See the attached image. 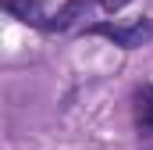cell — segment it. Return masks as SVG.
Here are the masks:
<instances>
[{"mask_svg":"<svg viewBox=\"0 0 153 150\" xmlns=\"http://www.w3.org/2000/svg\"><path fill=\"white\" fill-rule=\"evenodd\" d=\"M85 32L89 36H103V39H111V43H117V46H125V50H135V46H143V43L153 39V22H146V18H139L132 25L96 22V25H85Z\"/></svg>","mask_w":153,"mask_h":150,"instance_id":"obj_1","label":"cell"},{"mask_svg":"<svg viewBox=\"0 0 153 150\" xmlns=\"http://www.w3.org/2000/svg\"><path fill=\"white\" fill-rule=\"evenodd\" d=\"M4 11L14 14V18L25 22V25H39V29H46L50 18H53V14H46V7H43L39 0H4Z\"/></svg>","mask_w":153,"mask_h":150,"instance_id":"obj_2","label":"cell"},{"mask_svg":"<svg viewBox=\"0 0 153 150\" xmlns=\"http://www.w3.org/2000/svg\"><path fill=\"white\" fill-rule=\"evenodd\" d=\"M135 125L143 136H153V86H143L135 93Z\"/></svg>","mask_w":153,"mask_h":150,"instance_id":"obj_3","label":"cell"}]
</instances>
